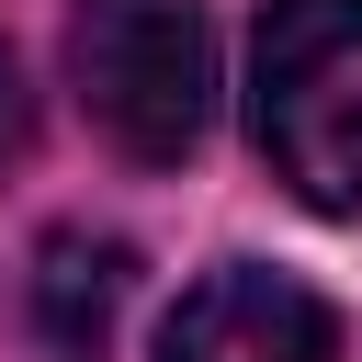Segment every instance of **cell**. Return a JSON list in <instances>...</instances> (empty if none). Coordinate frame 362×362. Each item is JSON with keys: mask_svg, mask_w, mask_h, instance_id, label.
Returning <instances> with one entry per match:
<instances>
[{"mask_svg": "<svg viewBox=\"0 0 362 362\" xmlns=\"http://www.w3.org/2000/svg\"><path fill=\"white\" fill-rule=\"evenodd\" d=\"M158 362H339V317H328L294 272L226 260V272H204V283L170 305Z\"/></svg>", "mask_w": 362, "mask_h": 362, "instance_id": "3957f363", "label": "cell"}, {"mask_svg": "<svg viewBox=\"0 0 362 362\" xmlns=\"http://www.w3.org/2000/svg\"><path fill=\"white\" fill-rule=\"evenodd\" d=\"M23 147H34V90H23V57L0 45V181L23 170Z\"/></svg>", "mask_w": 362, "mask_h": 362, "instance_id": "5b68a950", "label": "cell"}, {"mask_svg": "<svg viewBox=\"0 0 362 362\" xmlns=\"http://www.w3.org/2000/svg\"><path fill=\"white\" fill-rule=\"evenodd\" d=\"M124 238H90V226H57L45 249H34V328H45V351L57 362H90L102 339H113V317H124Z\"/></svg>", "mask_w": 362, "mask_h": 362, "instance_id": "277c9868", "label": "cell"}, {"mask_svg": "<svg viewBox=\"0 0 362 362\" xmlns=\"http://www.w3.org/2000/svg\"><path fill=\"white\" fill-rule=\"evenodd\" d=\"M249 124L272 181L362 215V0H272L249 45Z\"/></svg>", "mask_w": 362, "mask_h": 362, "instance_id": "6da1fadb", "label": "cell"}, {"mask_svg": "<svg viewBox=\"0 0 362 362\" xmlns=\"http://www.w3.org/2000/svg\"><path fill=\"white\" fill-rule=\"evenodd\" d=\"M68 68H79L90 124L136 170H170V158L204 147V113H215L204 0H79L68 11Z\"/></svg>", "mask_w": 362, "mask_h": 362, "instance_id": "7a4b0ae2", "label": "cell"}]
</instances>
